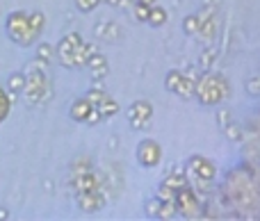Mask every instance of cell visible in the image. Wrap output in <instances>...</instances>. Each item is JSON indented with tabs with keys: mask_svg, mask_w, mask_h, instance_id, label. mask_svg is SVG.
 <instances>
[{
	"mask_svg": "<svg viewBox=\"0 0 260 221\" xmlns=\"http://www.w3.org/2000/svg\"><path fill=\"white\" fill-rule=\"evenodd\" d=\"M7 30H9V34H12V39L21 41V44H23V32H30L32 39L37 36V32L30 30V23H27L25 14H12L7 21Z\"/></svg>",
	"mask_w": 260,
	"mask_h": 221,
	"instance_id": "6da1fadb",
	"label": "cell"
},
{
	"mask_svg": "<svg viewBox=\"0 0 260 221\" xmlns=\"http://www.w3.org/2000/svg\"><path fill=\"white\" fill-rule=\"evenodd\" d=\"M137 158L142 164H146V167H153V164L160 162V146L155 144V141L151 139H144L142 144H139L137 149Z\"/></svg>",
	"mask_w": 260,
	"mask_h": 221,
	"instance_id": "7a4b0ae2",
	"label": "cell"
},
{
	"mask_svg": "<svg viewBox=\"0 0 260 221\" xmlns=\"http://www.w3.org/2000/svg\"><path fill=\"white\" fill-rule=\"evenodd\" d=\"M151 117V107L148 103H135V107L130 109V119H133L135 126H144V121Z\"/></svg>",
	"mask_w": 260,
	"mask_h": 221,
	"instance_id": "3957f363",
	"label": "cell"
},
{
	"mask_svg": "<svg viewBox=\"0 0 260 221\" xmlns=\"http://www.w3.org/2000/svg\"><path fill=\"white\" fill-rule=\"evenodd\" d=\"M91 109H94V105H91L89 100H80V103H76L71 114H73V119H87Z\"/></svg>",
	"mask_w": 260,
	"mask_h": 221,
	"instance_id": "277c9868",
	"label": "cell"
},
{
	"mask_svg": "<svg viewBox=\"0 0 260 221\" xmlns=\"http://www.w3.org/2000/svg\"><path fill=\"white\" fill-rule=\"evenodd\" d=\"M194 167L201 171V178H212V176H215V169H212V164H208L203 158H197V160H194Z\"/></svg>",
	"mask_w": 260,
	"mask_h": 221,
	"instance_id": "5b68a950",
	"label": "cell"
},
{
	"mask_svg": "<svg viewBox=\"0 0 260 221\" xmlns=\"http://www.w3.org/2000/svg\"><path fill=\"white\" fill-rule=\"evenodd\" d=\"M165 9H160V7H155V9H151V12H148V18L146 21H151L153 25H162V23H165Z\"/></svg>",
	"mask_w": 260,
	"mask_h": 221,
	"instance_id": "8992f818",
	"label": "cell"
},
{
	"mask_svg": "<svg viewBox=\"0 0 260 221\" xmlns=\"http://www.w3.org/2000/svg\"><path fill=\"white\" fill-rule=\"evenodd\" d=\"M9 112V100H7V94H5L3 89H0V121H3L5 117H7Z\"/></svg>",
	"mask_w": 260,
	"mask_h": 221,
	"instance_id": "52a82bcc",
	"label": "cell"
},
{
	"mask_svg": "<svg viewBox=\"0 0 260 221\" xmlns=\"http://www.w3.org/2000/svg\"><path fill=\"white\" fill-rule=\"evenodd\" d=\"M135 12H137V16L142 18V21H146V18H148V12H151V9L146 7V3H142V0H139V5H137V9H135Z\"/></svg>",
	"mask_w": 260,
	"mask_h": 221,
	"instance_id": "ba28073f",
	"label": "cell"
},
{
	"mask_svg": "<svg viewBox=\"0 0 260 221\" xmlns=\"http://www.w3.org/2000/svg\"><path fill=\"white\" fill-rule=\"evenodd\" d=\"M96 3H99V0H78V5H80L82 9H94Z\"/></svg>",
	"mask_w": 260,
	"mask_h": 221,
	"instance_id": "9c48e42d",
	"label": "cell"
},
{
	"mask_svg": "<svg viewBox=\"0 0 260 221\" xmlns=\"http://www.w3.org/2000/svg\"><path fill=\"white\" fill-rule=\"evenodd\" d=\"M142 3H153V0H142Z\"/></svg>",
	"mask_w": 260,
	"mask_h": 221,
	"instance_id": "30bf717a",
	"label": "cell"
}]
</instances>
